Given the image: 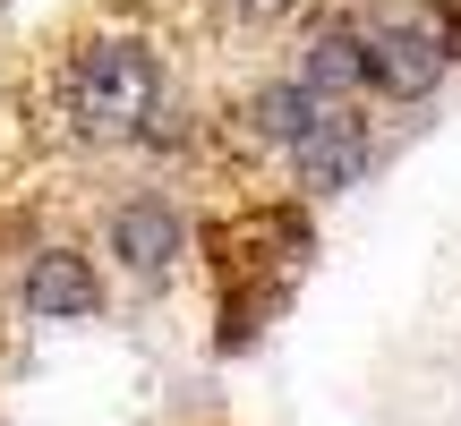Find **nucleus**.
I'll return each mask as SVG.
<instances>
[{"mask_svg":"<svg viewBox=\"0 0 461 426\" xmlns=\"http://www.w3.org/2000/svg\"><path fill=\"white\" fill-rule=\"evenodd\" d=\"M325 111H333V102H316L299 77H282V85H257V102H248L257 137H265V146H282V154H291V146H299V137H308Z\"/></svg>","mask_w":461,"mask_h":426,"instance_id":"obj_7","label":"nucleus"},{"mask_svg":"<svg viewBox=\"0 0 461 426\" xmlns=\"http://www.w3.org/2000/svg\"><path fill=\"white\" fill-rule=\"evenodd\" d=\"M68 102H77V129H95V137L146 129L154 102H163V60H154V43H146V34L95 43L77 60V77H68Z\"/></svg>","mask_w":461,"mask_h":426,"instance_id":"obj_1","label":"nucleus"},{"mask_svg":"<svg viewBox=\"0 0 461 426\" xmlns=\"http://www.w3.org/2000/svg\"><path fill=\"white\" fill-rule=\"evenodd\" d=\"M26 307L43 315V324H68V315H95L103 307V281L86 256H68V247H43V256L26 264Z\"/></svg>","mask_w":461,"mask_h":426,"instance_id":"obj_4","label":"nucleus"},{"mask_svg":"<svg viewBox=\"0 0 461 426\" xmlns=\"http://www.w3.org/2000/svg\"><path fill=\"white\" fill-rule=\"evenodd\" d=\"M359 51H367V85H384L393 102H419L453 68V17L445 9H384L359 26Z\"/></svg>","mask_w":461,"mask_h":426,"instance_id":"obj_2","label":"nucleus"},{"mask_svg":"<svg viewBox=\"0 0 461 426\" xmlns=\"http://www.w3.org/2000/svg\"><path fill=\"white\" fill-rule=\"evenodd\" d=\"M299 85H308L316 102H342L367 85V51H359V26H325L308 43V68H299Z\"/></svg>","mask_w":461,"mask_h":426,"instance_id":"obj_6","label":"nucleus"},{"mask_svg":"<svg viewBox=\"0 0 461 426\" xmlns=\"http://www.w3.org/2000/svg\"><path fill=\"white\" fill-rule=\"evenodd\" d=\"M291 171H299V188H316V197L350 188V180L367 171V129L342 111V102H333V111H325V120H316V129L291 146Z\"/></svg>","mask_w":461,"mask_h":426,"instance_id":"obj_3","label":"nucleus"},{"mask_svg":"<svg viewBox=\"0 0 461 426\" xmlns=\"http://www.w3.org/2000/svg\"><path fill=\"white\" fill-rule=\"evenodd\" d=\"M180 247H188V230L163 197H137V205L112 213V256L129 273H163V264H180Z\"/></svg>","mask_w":461,"mask_h":426,"instance_id":"obj_5","label":"nucleus"}]
</instances>
